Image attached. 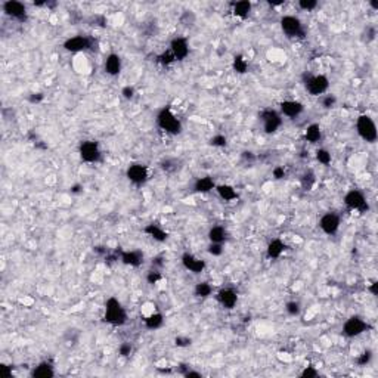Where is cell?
Returning a JSON list of instances; mask_svg holds the SVG:
<instances>
[{"instance_id":"cell-1","label":"cell","mask_w":378,"mask_h":378,"mask_svg":"<svg viewBox=\"0 0 378 378\" xmlns=\"http://www.w3.org/2000/svg\"><path fill=\"white\" fill-rule=\"evenodd\" d=\"M104 322H107L111 327H123L128 321L126 307L117 297H110L105 301V309H104Z\"/></svg>"},{"instance_id":"cell-2","label":"cell","mask_w":378,"mask_h":378,"mask_svg":"<svg viewBox=\"0 0 378 378\" xmlns=\"http://www.w3.org/2000/svg\"><path fill=\"white\" fill-rule=\"evenodd\" d=\"M155 122H157V126L160 127L164 133L171 134V136L180 134L183 130L182 122L179 120V117L173 113V110L170 107H164L158 111Z\"/></svg>"},{"instance_id":"cell-3","label":"cell","mask_w":378,"mask_h":378,"mask_svg":"<svg viewBox=\"0 0 378 378\" xmlns=\"http://www.w3.org/2000/svg\"><path fill=\"white\" fill-rule=\"evenodd\" d=\"M356 133L358 136L367 142V143H376L378 139V130L377 125L374 122V119L368 114H361L356 119Z\"/></svg>"},{"instance_id":"cell-4","label":"cell","mask_w":378,"mask_h":378,"mask_svg":"<svg viewBox=\"0 0 378 378\" xmlns=\"http://www.w3.org/2000/svg\"><path fill=\"white\" fill-rule=\"evenodd\" d=\"M303 84L310 96H324L328 93L330 79L325 74H304Z\"/></svg>"},{"instance_id":"cell-5","label":"cell","mask_w":378,"mask_h":378,"mask_svg":"<svg viewBox=\"0 0 378 378\" xmlns=\"http://www.w3.org/2000/svg\"><path fill=\"white\" fill-rule=\"evenodd\" d=\"M258 120L261 123V127L264 130V133L267 134H273L276 133L281 126H282V116L278 110H273V108H264L260 111L258 114Z\"/></svg>"},{"instance_id":"cell-6","label":"cell","mask_w":378,"mask_h":378,"mask_svg":"<svg viewBox=\"0 0 378 378\" xmlns=\"http://www.w3.org/2000/svg\"><path fill=\"white\" fill-rule=\"evenodd\" d=\"M279 25H281L282 33L288 39H304V36H306V30L303 27V22L295 15H284L279 19Z\"/></svg>"},{"instance_id":"cell-7","label":"cell","mask_w":378,"mask_h":378,"mask_svg":"<svg viewBox=\"0 0 378 378\" xmlns=\"http://www.w3.org/2000/svg\"><path fill=\"white\" fill-rule=\"evenodd\" d=\"M79 157L86 164H96L102 160V149L96 140H83L79 145Z\"/></svg>"},{"instance_id":"cell-8","label":"cell","mask_w":378,"mask_h":378,"mask_svg":"<svg viewBox=\"0 0 378 378\" xmlns=\"http://www.w3.org/2000/svg\"><path fill=\"white\" fill-rule=\"evenodd\" d=\"M370 328H371V325L364 318L355 315V316H350L349 319H346L341 331H343V336L347 337V338H356V337L362 336L364 333H367Z\"/></svg>"},{"instance_id":"cell-9","label":"cell","mask_w":378,"mask_h":378,"mask_svg":"<svg viewBox=\"0 0 378 378\" xmlns=\"http://www.w3.org/2000/svg\"><path fill=\"white\" fill-rule=\"evenodd\" d=\"M343 203H344V206L349 210L359 211V213L370 211L368 200H367L365 194L362 191H359V189H350V191H347L346 195H344V198H343Z\"/></svg>"},{"instance_id":"cell-10","label":"cell","mask_w":378,"mask_h":378,"mask_svg":"<svg viewBox=\"0 0 378 378\" xmlns=\"http://www.w3.org/2000/svg\"><path fill=\"white\" fill-rule=\"evenodd\" d=\"M127 180L134 186H143L149 179V167L143 163H131L126 168Z\"/></svg>"},{"instance_id":"cell-11","label":"cell","mask_w":378,"mask_h":378,"mask_svg":"<svg viewBox=\"0 0 378 378\" xmlns=\"http://www.w3.org/2000/svg\"><path fill=\"white\" fill-rule=\"evenodd\" d=\"M95 46V40L93 37L90 36H74V37H70L67 39L62 47L67 50V52H71V53H79V52H86V50H92Z\"/></svg>"},{"instance_id":"cell-12","label":"cell","mask_w":378,"mask_h":378,"mask_svg":"<svg viewBox=\"0 0 378 378\" xmlns=\"http://www.w3.org/2000/svg\"><path fill=\"white\" fill-rule=\"evenodd\" d=\"M1 10L6 16H9L12 19H16V21H25L27 15H28L27 6L22 1H18V0L3 1L1 3Z\"/></svg>"},{"instance_id":"cell-13","label":"cell","mask_w":378,"mask_h":378,"mask_svg":"<svg viewBox=\"0 0 378 378\" xmlns=\"http://www.w3.org/2000/svg\"><path fill=\"white\" fill-rule=\"evenodd\" d=\"M340 226H341V219L337 213H333V211H328V213L322 214L321 219H319V228L328 237L336 235L337 232L340 231Z\"/></svg>"},{"instance_id":"cell-14","label":"cell","mask_w":378,"mask_h":378,"mask_svg":"<svg viewBox=\"0 0 378 378\" xmlns=\"http://www.w3.org/2000/svg\"><path fill=\"white\" fill-rule=\"evenodd\" d=\"M282 117H287V119H298L303 113H304V105L300 102V101H295V99H285L282 102H279V110Z\"/></svg>"},{"instance_id":"cell-15","label":"cell","mask_w":378,"mask_h":378,"mask_svg":"<svg viewBox=\"0 0 378 378\" xmlns=\"http://www.w3.org/2000/svg\"><path fill=\"white\" fill-rule=\"evenodd\" d=\"M216 300L217 303L226 309V310H232L237 304H238V291L231 288V287H225V288H220L217 293H216Z\"/></svg>"},{"instance_id":"cell-16","label":"cell","mask_w":378,"mask_h":378,"mask_svg":"<svg viewBox=\"0 0 378 378\" xmlns=\"http://www.w3.org/2000/svg\"><path fill=\"white\" fill-rule=\"evenodd\" d=\"M182 264H183V267L186 270H189V272H192L195 275L203 273L206 270V267H207L206 260L197 257L192 252H183V255H182Z\"/></svg>"},{"instance_id":"cell-17","label":"cell","mask_w":378,"mask_h":378,"mask_svg":"<svg viewBox=\"0 0 378 378\" xmlns=\"http://www.w3.org/2000/svg\"><path fill=\"white\" fill-rule=\"evenodd\" d=\"M168 50L173 53L176 61H185L189 56V42L185 37H174L170 42Z\"/></svg>"},{"instance_id":"cell-18","label":"cell","mask_w":378,"mask_h":378,"mask_svg":"<svg viewBox=\"0 0 378 378\" xmlns=\"http://www.w3.org/2000/svg\"><path fill=\"white\" fill-rule=\"evenodd\" d=\"M123 70V59L119 53L111 52L110 55H107L105 61H104V71L111 76V77H117Z\"/></svg>"},{"instance_id":"cell-19","label":"cell","mask_w":378,"mask_h":378,"mask_svg":"<svg viewBox=\"0 0 378 378\" xmlns=\"http://www.w3.org/2000/svg\"><path fill=\"white\" fill-rule=\"evenodd\" d=\"M119 257L123 264L130 266V267H139L143 264V260H145L143 252H139V250H123V252H119Z\"/></svg>"},{"instance_id":"cell-20","label":"cell","mask_w":378,"mask_h":378,"mask_svg":"<svg viewBox=\"0 0 378 378\" xmlns=\"http://www.w3.org/2000/svg\"><path fill=\"white\" fill-rule=\"evenodd\" d=\"M30 376L33 378H53L56 376V373H55V367L52 365V362L42 361L40 364L33 367V370L30 371Z\"/></svg>"},{"instance_id":"cell-21","label":"cell","mask_w":378,"mask_h":378,"mask_svg":"<svg viewBox=\"0 0 378 378\" xmlns=\"http://www.w3.org/2000/svg\"><path fill=\"white\" fill-rule=\"evenodd\" d=\"M285 250H287V244L281 238H273L272 241H269L266 247V255L270 260H276L285 252Z\"/></svg>"},{"instance_id":"cell-22","label":"cell","mask_w":378,"mask_h":378,"mask_svg":"<svg viewBox=\"0 0 378 378\" xmlns=\"http://www.w3.org/2000/svg\"><path fill=\"white\" fill-rule=\"evenodd\" d=\"M219 195L220 200H223L225 203H232L235 200H238V192L237 189L229 185V183H219L216 185V189H214Z\"/></svg>"},{"instance_id":"cell-23","label":"cell","mask_w":378,"mask_h":378,"mask_svg":"<svg viewBox=\"0 0 378 378\" xmlns=\"http://www.w3.org/2000/svg\"><path fill=\"white\" fill-rule=\"evenodd\" d=\"M232 13L234 16L240 18V19H247L252 15V4L249 0H240V1H234L232 4Z\"/></svg>"},{"instance_id":"cell-24","label":"cell","mask_w":378,"mask_h":378,"mask_svg":"<svg viewBox=\"0 0 378 378\" xmlns=\"http://www.w3.org/2000/svg\"><path fill=\"white\" fill-rule=\"evenodd\" d=\"M143 325L149 331H157L164 325V315L161 312H151L143 318Z\"/></svg>"},{"instance_id":"cell-25","label":"cell","mask_w":378,"mask_h":378,"mask_svg":"<svg viewBox=\"0 0 378 378\" xmlns=\"http://www.w3.org/2000/svg\"><path fill=\"white\" fill-rule=\"evenodd\" d=\"M143 232L149 237V238H152L154 241H157V243H166L168 238V234L160 226V225H157V223H149V225H146L145 228H143Z\"/></svg>"},{"instance_id":"cell-26","label":"cell","mask_w":378,"mask_h":378,"mask_svg":"<svg viewBox=\"0 0 378 378\" xmlns=\"http://www.w3.org/2000/svg\"><path fill=\"white\" fill-rule=\"evenodd\" d=\"M216 182L211 176H203V177H198L194 183V191L198 192V194H209L211 191L216 189Z\"/></svg>"},{"instance_id":"cell-27","label":"cell","mask_w":378,"mask_h":378,"mask_svg":"<svg viewBox=\"0 0 378 378\" xmlns=\"http://www.w3.org/2000/svg\"><path fill=\"white\" fill-rule=\"evenodd\" d=\"M324 134H322V128L318 123H312L306 127L304 130V139L309 143H319L322 140Z\"/></svg>"},{"instance_id":"cell-28","label":"cell","mask_w":378,"mask_h":378,"mask_svg":"<svg viewBox=\"0 0 378 378\" xmlns=\"http://www.w3.org/2000/svg\"><path fill=\"white\" fill-rule=\"evenodd\" d=\"M209 241L210 243H214V244H223L226 240H228V231L225 226H220V225H216V226H211L209 229Z\"/></svg>"},{"instance_id":"cell-29","label":"cell","mask_w":378,"mask_h":378,"mask_svg":"<svg viewBox=\"0 0 378 378\" xmlns=\"http://www.w3.org/2000/svg\"><path fill=\"white\" fill-rule=\"evenodd\" d=\"M211 294H213V287H211L209 282H206V281L198 282V284L195 285V288H194V295H195L197 298L204 300V298H209Z\"/></svg>"},{"instance_id":"cell-30","label":"cell","mask_w":378,"mask_h":378,"mask_svg":"<svg viewBox=\"0 0 378 378\" xmlns=\"http://www.w3.org/2000/svg\"><path fill=\"white\" fill-rule=\"evenodd\" d=\"M232 68L238 74H246L249 71V61L243 55H235L232 61Z\"/></svg>"},{"instance_id":"cell-31","label":"cell","mask_w":378,"mask_h":378,"mask_svg":"<svg viewBox=\"0 0 378 378\" xmlns=\"http://www.w3.org/2000/svg\"><path fill=\"white\" fill-rule=\"evenodd\" d=\"M300 183H301V186H303V189L304 191H312V188L315 186V183H316V176H315V173L313 171H306V173H303V176H301V179H300Z\"/></svg>"},{"instance_id":"cell-32","label":"cell","mask_w":378,"mask_h":378,"mask_svg":"<svg viewBox=\"0 0 378 378\" xmlns=\"http://www.w3.org/2000/svg\"><path fill=\"white\" fill-rule=\"evenodd\" d=\"M180 163L176 160V158H164L161 163H160V168L164 171V173H168V174H171V173H176L180 166H179Z\"/></svg>"},{"instance_id":"cell-33","label":"cell","mask_w":378,"mask_h":378,"mask_svg":"<svg viewBox=\"0 0 378 378\" xmlns=\"http://www.w3.org/2000/svg\"><path fill=\"white\" fill-rule=\"evenodd\" d=\"M316 160H318V163L319 164H322V166H330L331 164V161H333V155H331V152L327 149V148H319V149H316Z\"/></svg>"},{"instance_id":"cell-34","label":"cell","mask_w":378,"mask_h":378,"mask_svg":"<svg viewBox=\"0 0 378 378\" xmlns=\"http://www.w3.org/2000/svg\"><path fill=\"white\" fill-rule=\"evenodd\" d=\"M157 62H158L160 65H163V67H168V65L174 64L176 59H174V56H173V53H171L170 50H166V52H163V53H160V55L157 56Z\"/></svg>"},{"instance_id":"cell-35","label":"cell","mask_w":378,"mask_h":378,"mask_svg":"<svg viewBox=\"0 0 378 378\" xmlns=\"http://www.w3.org/2000/svg\"><path fill=\"white\" fill-rule=\"evenodd\" d=\"M321 104H322V107H324L325 110L334 108L337 104L336 95H333V93H325L324 96H321Z\"/></svg>"},{"instance_id":"cell-36","label":"cell","mask_w":378,"mask_h":378,"mask_svg":"<svg viewBox=\"0 0 378 378\" xmlns=\"http://www.w3.org/2000/svg\"><path fill=\"white\" fill-rule=\"evenodd\" d=\"M285 312H287L290 316H298L300 312H301V306H300L298 301L291 300V301H288V303L285 304Z\"/></svg>"},{"instance_id":"cell-37","label":"cell","mask_w":378,"mask_h":378,"mask_svg":"<svg viewBox=\"0 0 378 378\" xmlns=\"http://www.w3.org/2000/svg\"><path fill=\"white\" fill-rule=\"evenodd\" d=\"M371 361H373V352L371 350H364L358 356V359H356V362H358L359 367H367V365L371 364Z\"/></svg>"},{"instance_id":"cell-38","label":"cell","mask_w":378,"mask_h":378,"mask_svg":"<svg viewBox=\"0 0 378 378\" xmlns=\"http://www.w3.org/2000/svg\"><path fill=\"white\" fill-rule=\"evenodd\" d=\"M318 1L316 0H300L298 3H297V6L301 9V10H304V12H310V10H315L316 7H318Z\"/></svg>"},{"instance_id":"cell-39","label":"cell","mask_w":378,"mask_h":378,"mask_svg":"<svg viewBox=\"0 0 378 378\" xmlns=\"http://www.w3.org/2000/svg\"><path fill=\"white\" fill-rule=\"evenodd\" d=\"M228 143V139L225 134H214L210 139V145H213L214 148H225Z\"/></svg>"},{"instance_id":"cell-40","label":"cell","mask_w":378,"mask_h":378,"mask_svg":"<svg viewBox=\"0 0 378 378\" xmlns=\"http://www.w3.org/2000/svg\"><path fill=\"white\" fill-rule=\"evenodd\" d=\"M161 279H163V275H161V272H158V270H149V272L146 273V281H148V284H151V285H157Z\"/></svg>"},{"instance_id":"cell-41","label":"cell","mask_w":378,"mask_h":378,"mask_svg":"<svg viewBox=\"0 0 378 378\" xmlns=\"http://www.w3.org/2000/svg\"><path fill=\"white\" fill-rule=\"evenodd\" d=\"M180 22H182L183 25H186V27L194 25V22H195V15H194V12H192V10H185L183 15L180 16Z\"/></svg>"},{"instance_id":"cell-42","label":"cell","mask_w":378,"mask_h":378,"mask_svg":"<svg viewBox=\"0 0 378 378\" xmlns=\"http://www.w3.org/2000/svg\"><path fill=\"white\" fill-rule=\"evenodd\" d=\"M207 252L213 257H219L223 254V244H214V243H210L209 247H207Z\"/></svg>"},{"instance_id":"cell-43","label":"cell","mask_w":378,"mask_h":378,"mask_svg":"<svg viewBox=\"0 0 378 378\" xmlns=\"http://www.w3.org/2000/svg\"><path fill=\"white\" fill-rule=\"evenodd\" d=\"M131 352H133V346L130 344V343H122L120 344V347H119V355L122 356V358H128L130 355H131Z\"/></svg>"},{"instance_id":"cell-44","label":"cell","mask_w":378,"mask_h":378,"mask_svg":"<svg viewBox=\"0 0 378 378\" xmlns=\"http://www.w3.org/2000/svg\"><path fill=\"white\" fill-rule=\"evenodd\" d=\"M300 376L303 378H316L319 376V373L315 367H304V370L301 371Z\"/></svg>"},{"instance_id":"cell-45","label":"cell","mask_w":378,"mask_h":378,"mask_svg":"<svg viewBox=\"0 0 378 378\" xmlns=\"http://www.w3.org/2000/svg\"><path fill=\"white\" fill-rule=\"evenodd\" d=\"M134 87L133 86H125L123 89H122V95H123V98L127 99V101H130V99H133L134 98Z\"/></svg>"},{"instance_id":"cell-46","label":"cell","mask_w":378,"mask_h":378,"mask_svg":"<svg viewBox=\"0 0 378 378\" xmlns=\"http://www.w3.org/2000/svg\"><path fill=\"white\" fill-rule=\"evenodd\" d=\"M272 174H273V177H275L276 180H281V179H284V177H285L287 171H285V167H282V166H276V167L272 170Z\"/></svg>"},{"instance_id":"cell-47","label":"cell","mask_w":378,"mask_h":378,"mask_svg":"<svg viewBox=\"0 0 378 378\" xmlns=\"http://www.w3.org/2000/svg\"><path fill=\"white\" fill-rule=\"evenodd\" d=\"M192 340L188 338V337H176L174 338V344L179 346V347H186V346H191Z\"/></svg>"},{"instance_id":"cell-48","label":"cell","mask_w":378,"mask_h":378,"mask_svg":"<svg viewBox=\"0 0 378 378\" xmlns=\"http://www.w3.org/2000/svg\"><path fill=\"white\" fill-rule=\"evenodd\" d=\"M0 377L1 378H12V367L1 364V365H0Z\"/></svg>"},{"instance_id":"cell-49","label":"cell","mask_w":378,"mask_h":378,"mask_svg":"<svg viewBox=\"0 0 378 378\" xmlns=\"http://www.w3.org/2000/svg\"><path fill=\"white\" fill-rule=\"evenodd\" d=\"M367 43L373 42V40H376V36H377V30H376V27L374 25H368L367 27Z\"/></svg>"},{"instance_id":"cell-50","label":"cell","mask_w":378,"mask_h":378,"mask_svg":"<svg viewBox=\"0 0 378 378\" xmlns=\"http://www.w3.org/2000/svg\"><path fill=\"white\" fill-rule=\"evenodd\" d=\"M183 377L186 378H203V374L198 373V371H194V370H188L186 373H183Z\"/></svg>"},{"instance_id":"cell-51","label":"cell","mask_w":378,"mask_h":378,"mask_svg":"<svg viewBox=\"0 0 378 378\" xmlns=\"http://www.w3.org/2000/svg\"><path fill=\"white\" fill-rule=\"evenodd\" d=\"M42 99H43L42 93H33V95L30 96V101H31V102H36V104H37V102H40Z\"/></svg>"},{"instance_id":"cell-52","label":"cell","mask_w":378,"mask_h":378,"mask_svg":"<svg viewBox=\"0 0 378 378\" xmlns=\"http://www.w3.org/2000/svg\"><path fill=\"white\" fill-rule=\"evenodd\" d=\"M377 288H378V282H373V284H371V287H370L368 290L371 291V294L373 295H377L378 294Z\"/></svg>"},{"instance_id":"cell-53","label":"cell","mask_w":378,"mask_h":378,"mask_svg":"<svg viewBox=\"0 0 378 378\" xmlns=\"http://www.w3.org/2000/svg\"><path fill=\"white\" fill-rule=\"evenodd\" d=\"M80 189H82V186H80V185H76V186H73V188H71V192H74V194H76V192H80Z\"/></svg>"},{"instance_id":"cell-54","label":"cell","mask_w":378,"mask_h":378,"mask_svg":"<svg viewBox=\"0 0 378 378\" xmlns=\"http://www.w3.org/2000/svg\"><path fill=\"white\" fill-rule=\"evenodd\" d=\"M370 4H371V6H373V7H374L376 10H377V9H378V1H376V0H373V1L370 3Z\"/></svg>"}]
</instances>
